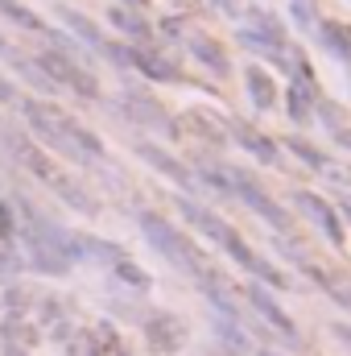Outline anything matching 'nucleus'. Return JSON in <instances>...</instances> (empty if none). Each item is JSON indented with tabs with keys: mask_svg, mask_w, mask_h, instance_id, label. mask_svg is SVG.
<instances>
[{
	"mask_svg": "<svg viewBox=\"0 0 351 356\" xmlns=\"http://www.w3.org/2000/svg\"><path fill=\"white\" fill-rule=\"evenodd\" d=\"M141 220V232H145V241L170 261V266H178L182 273H190V277H198L203 269H207V261H203V253L194 249V241L186 236V232H178L174 224L166 220V216H157V211H141L137 216Z\"/></svg>",
	"mask_w": 351,
	"mask_h": 356,
	"instance_id": "obj_1",
	"label": "nucleus"
},
{
	"mask_svg": "<svg viewBox=\"0 0 351 356\" xmlns=\"http://www.w3.org/2000/svg\"><path fill=\"white\" fill-rule=\"evenodd\" d=\"M17 108H21L25 124L33 129V137H37L42 145H50L54 154H62V158H71V162H83V154H79V149L71 145V137L62 133V120H58V112H62V108L42 104V99H33V95H21V99H17Z\"/></svg>",
	"mask_w": 351,
	"mask_h": 356,
	"instance_id": "obj_2",
	"label": "nucleus"
},
{
	"mask_svg": "<svg viewBox=\"0 0 351 356\" xmlns=\"http://www.w3.org/2000/svg\"><path fill=\"white\" fill-rule=\"evenodd\" d=\"M33 67L54 83V88H71L75 95H83V99H99V83H95V75H91L87 67H79V58H71V54H62V50H42L37 58H33Z\"/></svg>",
	"mask_w": 351,
	"mask_h": 356,
	"instance_id": "obj_3",
	"label": "nucleus"
},
{
	"mask_svg": "<svg viewBox=\"0 0 351 356\" xmlns=\"http://www.w3.org/2000/svg\"><path fill=\"white\" fill-rule=\"evenodd\" d=\"M228 182H232V195L244 199L264 224H273L277 232H289V216H285V207H281L268 191H261V182H257L252 175H244V170H228Z\"/></svg>",
	"mask_w": 351,
	"mask_h": 356,
	"instance_id": "obj_4",
	"label": "nucleus"
},
{
	"mask_svg": "<svg viewBox=\"0 0 351 356\" xmlns=\"http://www.w3.org/2000/svg\"><path fill=\"white\" fill-rule=\"evenodd\" d=\"M120 108H124L128 120H137V124H145V129H157V133H166V137H178L174 116H170L157 99H149V95H141V91H124V95H120Z\"/></svg>",
	"mask_w": 351,
	"mask_h": 356,
	"instance_id": "obj_5",
	"label": "nucleus"
},
{
	"mask_svg": "<svg viewBox=\"0 0 351 356\" xmlns=\"http://www.w3.org/2000/svg\"><path fill=\"white\" fill-rule=\"evenodd\" d=\"M178 211H182V220H186L190 228H198V232H203L207 241H215L219 249H228V245L240 236L228 220H219L211 207H203V203H194V199H178Z\"/></svg>",
	"mask_w": 351,
	"mask_h": 356,
	"instance_id": "obj_6",
	"label": "nucleus"
},
{
	"mask_svg": "<svg viewBox=\"0 0 351 356\" xmlns=\"http://www.w3.org/2000/svg\"><path fill=\"white\" fill-rule=\"evenodd\" d=\"M145 344H149V353H157V356L178 353L186 344V323L178 315H170V311H153L145 319Z\"/></svg>",
	"mask_w": 351,
	"mask_h": 356,
	"instance_id": "obj_7",
	"label": "nucleus"
},
{
	"mask_svg": "<svg viewBox=\"0 0 351 356\" xmlns=\"http://www.w3.org/2000/svg\"><path fill=\"white\" fill-rule=\"evenodd\" d=\"M248 302H252V311L264 319V327H268V332H277L285 344H293V340H298V327H293V319H289V315L277 307V298L264 290L261 282H252V286H248Z\"/></svg>",
	"mask_w": 351,
	"mask_h": 356,
	"instance_id": "obj_8",
	"label": "nucleus"
},
{
	"mask_svg": "<svg viewBox=\"0 0 351 356\" xmlns=\"http://www.w3.org/2000/svg\"><path fill=\"white\" fill-rule=\"evenodd\" d=\"M0 137H4V145H8V149L17 154V162H21V166H25L29 175H37L42 182H50V178L58 175V170L50 166V158H46V154H42V149H37V145H33V141H29L25 133H17V129H4Z\"/></svg>",
	"mask_w": 351,
	"mask_h": 356,
	"instance_id": "obj_9",
	"label": "nucleus"
},
{
	"mask_svg": "<svg viewBox=\"0 0 351 356\" xmlns=\"http://www.w3.org/2000/svg\"><path fill=\"white\" fill-rule=\"evenodd\" d=\"M293 199H298V207H302V211H306V216H310V220L335 241V245H343V236H348V232H343V220H339V211H335L323 195H314V191H298Z\"/></svg>",
	"mask_w": 351,
	"mask_h": 356,
	"instance_id": "obj_10",
	"label": "nucleus"
},
{
	"mask_svg": "<svg viewBox=\"0 0 351 356\" xmlns=\"http://www.w3.org/2000/svg\"><path fill=\"white\" fill-rule=\"evenodd\" d=\"M137 154H141V158H145V162H149L157 175L174 178L182 191H194V182H198V178L190 175V170H186V166L174 158V154H166V149H157V145H149V141H141V145H137Z\"/></svg>",
	"mask_w": 351,
	"mask_h": 356,
	"instance_id": "obj_11",
	"label": "nucleus"
},
{
	"mask_svg": "<svg viewBox=\"0 0 351 356\" xmlns=\"http://www.w3.org/2000/svg\"><path fill=\"white\" fill-rule=\"evenodd\" d=\"M128 67L132 71H141L145 79H157V83H178V67L170 58H162V54H153V50H145V46H128Z\"/></svg>",
	"mask_w": 351,
	"mask_h": 356,
	"instance_id": "obj_12",
	"label": "nucleus"
},
{
	"mask_svg": "<svg viewBox=\"0 0 351 356\" xmlns=\"http://www.w3.org/2000/svg\"><path fill=\"white\" fill-rule=\"evenodd\" d=\"M25 241V266L37 269V273H46V277H67L71 273V261L58 253V249H50V245H37V241H29V236H21Z\"/></svg>",
	"mask_w": 351,
	"mask_h": 356,
	"instance_id": "obj_13",
	"label": "nucleus"
},
{
	"mask_svg": "<svg viewBox=\"0 0 351 356\" xmlns=\"http://www.w3.org/2000/svg\"><path fill=\"white\" fill-rule=\"evenodd\" d=\"M46 186H50V191H54L67 207H75V211H83V216H95V211H99V203L91 199V191L83 186V182H75L71 175H54Z\"/></svg>",
	"mask_w": 351,
	"mask_h": 356,
	"instance_id": "obj_14",
	"label": "nucleus"
},
{
	"mask_svg": "<svg viewBox=\"0 0 351 356\" xmlns=\"http://www.w3.org/2000/svg\"><path fill=\"white\" fill-rule=\"evenodd\" d=\"M190 54H194L207 71H215V75H228V71H232L228 50H223L215 38H207V33H190Z\"/></svg>",
	"mask_w": 351,
	"mask_h": 356,
	"instance_id": "obj_15",
	"label": "nucleus"
},
{
	"mask_svg": "<svg viewBox=\"0 0 351 356\" xmlns=\"http://www.w3.org/2000/svg\"><path fill=\"white\" fill-rule=\"evenodd\" d=\"M232 133H236V141L257 158V162H264V166H277V145L264 137V133H257V129H248V124H232Z\"/></svg>",
	"mask_w": 351,
	"mask_h": 356,
	"instance_id": "obj_16",
	"label": "nucleus"
},
{
	"mask_svg": "<svg viewBox=\"0 0 351 356\" xmlns=\"http://www.w3.org/2000/svg\"><path fill=\"white\" fill-rule=\"evenodd\" d=\"M244 83H248V95H252V104H257L261 112H268V108L277 104V83L268 79V71L248 67V71H244Z\"/></svg>",
	"mask_w": 351,
	"mask_h": 356,
	"instance_id": "obj_17",
	"label": "nucleus"
},
{
	"mask_svg": "<svg viewBox=\"0 0 351 356\" xmlns=\"http://www.w3.org/2000/svg\"><path fill=\"white\" fill-rule=\"evenodd\" d=\"M0 13H4V21H12V25L25 29V33H50V25H46L33 8H25L21 0H0Z\"/></svg>",
	"mask_w": 351,
	"mask_h": 356,
	"instance_id": "obj_18",
	"label": "nucleus"
},
{
	"mask_svg": "<svg viewBox=\"0 0 351 356\" xmlns=\"http://www.w3.org/2000/svg\"><path fill=\"white\" fill-rule=\"evenodd\" d=\"M285 108H289V116H293L298 124H306V120L314 116V88L302 83V79H293V88L285 95Z\"/></svg>",
	"mask_w": 351,
	"mask_h": 356,
	"instance_id": "obj_19",
	"label": "nucleus"
},
{
	"mask_svg": "<svg viewBox=\"0 0 351 356\" xmlns=\"http://www.w3.org/2000/svg\"><path fill=\"white\" fill-rule=\"evenodd\" d=\"M108 21H112L120 33H128L132 42H149V21H145V17H137L132 8H112V13H108Z\"/></svg>",
	"mask_w": 351,
	"mask_h": 356,
	"instance_id": "obj_20",
	"label": "nucleus"
},
{
	"mask_svg": "<svg viewBox=\"0 0 351 356\" xmlns=\"http://www.w3.org/2000/svg\"><path fill=\"white\" fill-rule=\"evenodd\" d=\"M318 112H323V124L331 129V137H335L343 149H351V124L343 120V112H339L335 104H318Z\"/></svg>",
	"mask_w": 351,
	"mask_h": 356,
	"instance_id": "obj_21",
	"label": "nucleus"
},
{
	"mask_svg": "<svg viewBox=\"0 0 351 356\" xmlns=\"http://www.w3.org/2000/svg\"><path fill=\"white\" fill-rule=\"evenodd\" d=\"M62 21H67V25H71V29H75V33H79V38H83L87 46H95V50L103 46V33L95 29V21H91V17L75 13V8H62Z\"/></svg>",
	"mask_w": 351,
	"mask_h": 356,
	"instance_id": "obj_22",
	"label": "nucleus"
},
{
	"mask_svg": "<svg viewBox=\"0 0 351 356\" xmlns=\"http://www.w3.org/2000/svg\"><path fill=\"white\" fill-rule=\"evenodd\" d=\"M323 46H327L335 58L351 63V33L343 29V25H323Z\"/></svg>",
	"mask_w": 351,
	"mask_h": 356,
	"instance_id": "obj_23",
	"label": "nucleus"
},
{
	"mask_svg": "<svg viewBox=\"0 0 351 356\" xmlns=\"http://www.w3.org/2000/svg\"><path fill=\"white\" fill-rule=\"evenodd\" d=\"M215 332H219V340L232 348V353H248V336H244V327L236 323V319H215Z\"/></svg>",
	"mask_w": 351,
	"mask_h": 356,
	"instance_id": "obj_24",
	"label": "nucleus"
},
{
	"mask_svg": "<svg viewBox=\"0 0 351 356\" xmlns=\"http://www.w3.org/2000/svg\"><path fill=\"white\" fill-rule=\"evenodd\" d=\"M21 269H25V253L17 249V241H12V245H4V241H0V286H4V282H12Z\"/></svg>",
	"mask_w": 351,
	"mask_h": 356,
	"instance_id": "obj_25",
	"label": "nucleus"
},
{
	"mask_svg": "<svg viewBox=\"0 0 351 356\" xmlns=\"http://www.w3.org/2000/svg\"><path fill=\"white\" fill-rule=\"evenodd\" d=\"M285 145H289V149H293V154H298V158H302V162H306L310 170H331V162H327V154H323V149H314L310 141H302V137H289Z\"/></svg>",
	"mask_w": 351,
	"mask_h": 356,
	"instance_id": "obj_26",
	"label": "nucleus"
},
{
	"mask_svg": "<svg viewBox=\"0 0 351 356\" xmlns=\"http://www.w3.org/2000/svg\"><path fill=\"white\" fill-rule=\"evenodd\" d=\"M112 273H116L124 286H132V290H149V273H145L141 266H132L128 257H120V261L112 266Z\"/></svg>",
	"mask_w": 351,
	"mask_h": 356,
	"instance_id": "obj_27",
	"label": "nucleus"
},
{
	"mask_svg": "<svg viewBox=\"0 0 351 356\" xmlns=\"http://www.w3.org/2000/svg\"><path fill=\"white\" fill-rule=\"evenodd\" d=\"M0 241H4V245L17 241V216H12V207H8L4 199H0Z\"/></svg>",
	"mask_w": 351,
	"mask_h": 356,
	"instance_id": "obj_28",
	"label": "nucleus"
},
{
	"mask_svg": "<svg viewBox=\"0 0 351 356\" xmlns=\"http://www.w3.org/2000/svg\"><path fill=\"white\" fill-rule=\"evenodd\" d=\"M4 307H8V311H12V307L25 311V307H29V294H25V290H8V294H4Z\"/></svg>",
	"mask_w": 351,
	"mask_h": 356,
	"instance_id": "obj_29",
	"label": "nucleus"
},
{
	"mask_svg": "<svg viewBox=\"0 0 351 356\" xmlns=\"http://www.w3.org/2000/svg\"><path fill=\"white\" fill-rule=\"evenodd\" d=\"M289 13H293V21H298V25H310V8H306V0H293V8H289Z\"/></svg>",
	"mask_w": 351,
	"mask_h": 356,
	"instance_id": "obj_30",
	"label": "nucleus"
},
{
	"mask_svg": "<svg viewBox=\"0 0 351 356\" xmlns=\"http://www.w3.org/2000/svg\"><path fill=\"white\" fill-rule=\"evenodd\" d=\"M17 99H21V95H17V91H12L8 83H4V79H0V104H17Z\"/></svg>",
	"mask_w": 351,
	"mask_h": 356,
	"instance_id": "obj_31",
	"label": "nucleus"
},
{
	"mask_svg": "<svg viewBox=\"0 0 351 356\" xmlns=\"http://www.w3.org/2000/svg\"><path fill=\"white\" fill-rule=\"evenodd\" d=\"M331 332H335V336H339V340H343V344H348V348H351V327H348V323H335Z\"/></svg>",
	"mask_w": 351,
	"mask_h": 356,
	"instance_id": "obj_32",
	"label": "nucleus"
},
{
	"mask_svg": "<svg viewBox=\"0 0 351 356\" xmlns=\"http://www.w3.org/2000/svg\"><path fill=\"white\" fill-rule=\"evenodd\" d=\"M339 220H348V224H351V203H343V207H339Z\"/></svg>",
	"mask_w": 351,
	"mask_h": 356,
	"instance_id": "obj_33",
	"label": "nucleus"
},
{
	"mask_svg": "<svg viewBox=\"0 0 351 356\" xmlns=\"http://www.w3.org/2000/svg\"><path fill=\"white\" fill-rule=\"evenodd\" d=\"M0 54H4V58H8V54H12V46H8V42H4V33H0Z\"/></svg>",
	"mask_w": 351,
	"mask_h": 356,
	"instance_id": "obj_34",
	"label": "nucleus"
},
{
	"mask_svg": "<svg viewBox=\"0 0 351 356\" xmlns=\"http://www.w3.org/2000/svg\"><path fill=\"white\" fill-rule=\"evenodd\" d=\"M215 4H223V8H232V0H215Z\"/></svg>",
	"mask_w": 351,
	"mask_h": 356,
	"instance_id": "obj_35",
	"label": "nucleus"
},
{
	"mask_svg": "<svg viewBox=\"0 0 351 356\" xmlns=\"http://www.w3.org/2000/svg\"><path fill=\"white\" fill-rule=\"evenodd\" d=\"M257 356H277V353H268V348H261V353H257Z\"/></svg>",
	"mask_w": 351,
	"mask_h": 356,
	"instance_id": "obj_36",
	"label": "nucleus"
}]
</instances>
